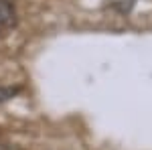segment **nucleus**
<instances>
[{"label": "nucleus", "mask_w": 152, "mask_h": 150, "mask_svg": "<svg viewBox=\"0 0 152 150\" xmlns=\"http://www.w3.org/2000/svg\"><path fill=\"white\" fill-rule=\"evenodd\" d=\"M16 24V12L8 0H0V29H10Z\"/></svg>", "instance_id": "1"}, {"label": "nucleus", "mask_w": 152, "mask_h": 150, "mask_svg": "<svg viewBox=\"0 0 152 150\" xmlns=\"http://www.w3.org/2000/svg\"><path fill=\"white\" fill-rule=\"evenodd\" d=\"M20 91V87H10V85H0V104L12 100L16 93Z\"/></svg>", "instance_id": "2"}]
</instances>
